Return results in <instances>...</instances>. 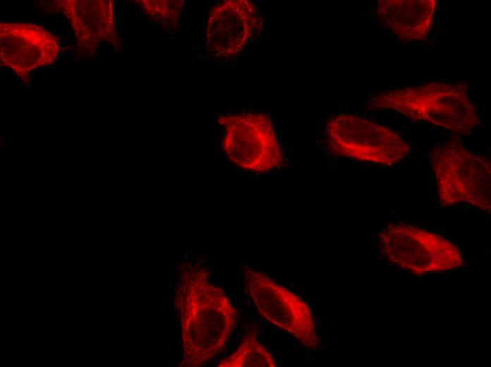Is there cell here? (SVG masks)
<instances>
[{
    "instance_id": "3957f363",
    "label": "cell",
    "mask_w": 491,
    "mask_h": 367,
    "mask_svg": "<svg viewBox=\"0 0 491 367\" xmlns=\"http://www.w3.org/2000/svg\"><path fill=\"white\" fill-rule=\"evenodd\" d=\"M429 158L442 207L466 203L491 211V166L487 157L468 150L454 135L431 149Z\"/></svg>"
},
{
    "instance_id": "52a82bcc",
    "label": "cell",
    "mask_w": 491,
    "mask_h": 367,
    "mask_svg": "<svg viewBox=\"0 0 491 367\" xmlns=\"http://www.w3.org/2000/svg\"><path fill=\"white\" fill-rule=\"evenodd\" d=\"M243 274L245 290L264 318L293 335L303 346L319 348L320 340L312 312L303 300L264 272L246 266Z\"/></svg>"
},
{
    "instance_id": "277c9868",
    "label": "cell",
    "mask_w": 491,
    "mask_h": 367,
    "mask_svg": "<svg viewBox=\"0 0 491 367\" xmlns=\"http://www.w3.org/2000/svg\"><path fill=\"white\" fill-rule=\"evenodd\" d=\"M325 138L329 152L335 156L383 166L402 162L411 151L409 143L392 129L347 113L329 119Z\"/></svg>"
},
{
    "instance_id": "30bf717a",
    "label": "cell",
    "mask_w": 491,
    "mask_h": 367,
    "mask_svg": "<svg viewBox=\"0 0 491 367\" xmlns=\"http://www.w3.org/2000/svg\"><path fill=\"white\" fill-rule=\"evenodd\" d=\"M436 0H382L375 8L378 21L403 42L426 39L432 27Z\"/></svg>"
},
{
    "instance_id": "5b68a950",
    "label": "cell",
    "mask_w": 491,
    "mask_h": 367,
    "mask_svg": "<svg viewBox=\"0 0 491 367\" xmlns=\"http://www.w3.org/2000/svg\"><path fill=\"white\" fill-rule=\"evenodd\" d=\"M387 260L412 274L421 276L461 267L459 248L447 239L422 228L396 224L379 234Z\"/></svg>"
},
{
    "instance_id": "7c38bea8",
    "label": "cell",
    "mask_w": 491,
    "mask_h": 367,
    "mask_svg": "<svg viewBox=\"0 0 491 367\" xmlns=\"http://www.w3.org/2000/svg\"><path fill=\"white\" fill-rule=\"evenodd\" d=\"M219 367H275L271 353L257 338L256 330L248 332L236 350L218 363Z\"/></svg>"
},
{
    "instance_id": "8fae6325",
    "label": "cell",
    "mask_w": 491,
    "mask_h": 367,
    "mask_svg": "<svg viewBox=\"0 0 491 367\" xmlns=\"http://www.w3.org/2000/svg\"><path fill=\"white\" fill-rule=\"evenodd\" d=\"M63 4L78 39L115 40L112 1H66Z\"/></svg>"
},
{
    "instance_id": "9c48e42d",
    "label": "cell",
    "mask_w": 491,
    "mask_h": 367,
    "mask_svg": "<svg viewBox=\"0 0 491 367\" xmlns=\"http://www.w3.org/2000/svg\"><path fill=\"white\" fill-rule=\"evenodd\" d=\"M0 29L1 64L20 77L35 67L51 64L57 56V40L37 25L1 23Z\"/></svg>"
},
{
    "instance_id": "6da1fadb",
    "label": "cell",
    "mask_w": 491,
    "mask_h": 367,
    "mask_svg": "<svg viewBox=\"0 0 491 367\" xmlns=\"http://www.w3.org/2000/svg\"><path fill=\"white\" fill-rule=\"evenodd\" d=\"M209 278L207 269L180 266L175 294L181 326L180 366H200L223 351L238 322V311Z\"/></svg>"
},
{
    "instance_id": "7a4b0ae2",
    "label": "cell",
    "mask_w": 491,
    "mask_h": 367,
    "mask_svg": "<svg viewBox=\"0 0 491 367\" xmlns=\"http://www.w3.org/2000/svg\"><path fill=\"white\" fill-rule=\"evenodd\" d=\"M366 106L394 111L463 136L471 135L480 122L465 82L439 80L394 88L372 95Z\"/></svg>"
},
{
    "instance_id": "4fadbf2b",
    "label": "cell",
    "mask_w": 491,
    "mask_h": 367,
    "mask_svg": "<svg viewBox=\"0 0 491 367\" xmlns=\"http://www.w3.org/2000/svg\"><path fill=\"white\" fill-rule=\"evenodd\" d=\"M145 12L163 25L165 31L174 35L179 26L183 0L140 1Z\"/></svg>"
},
{
    "instance_id": "ba28073f",
    "label": "cell",
    "mask_w": 491,
    "mask_h": 367,
    "mask_svg": "<svg viewBox=\"0 0 491 367\" xmlns=\"http://www.w3.org/2000/svg\"><path fill=\"white\" fill-rule=\"evenodd\" d=\"M263 20L257 7L250 1L219 2L207 18L206 47L214 58L234 57L259 35Z\"/></svg>"
},
{
    "instance_id": "8992f818",
    "label": "cell",
    "mask_w": 491,
    "mask_h": 367,
    "mask_svg": "<svg viewBox=\"0 0 491 367\" xmlns=\"http://www.w3.org/2000/svg\"><path fill=\"white\" fill-rule=\"evenodd\" d=\"M224 126L222 150L227 158L238 167L264 173L277 169L284 163L272 121L262 113L220 115Z\"/></svg>"
}]
</instances>
